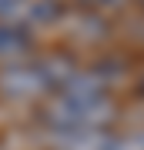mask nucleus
<instances>
[{"label":"nucleus","mask_w":144,"mask_h":150,"mask_svg":"<svg viewBox=\"0 0 144 150\" xmlns=\"http://www.w3.org/2000/svg\"><path fill=\"white\" fill-rule=\"evenodd\" d=\"M138 90H141V93H144V74H141V80H138Z\"/></svg>","instance_id":"0eeeda50"},{"label":"nucleus","mask_w":144,"mask_h":150,"mask_svg":"<svg viewBox=\"0 0 144 150\" xmlns=\"http://www.w3.org/2000/svg\"><path fill=\"white\" fill-rule=\"evenodd\" d=\"M111 130H70V134H54L57 150H107Z\"/></svg>","instance_id":"20e7f679"},{"label":"nucleus","mask_w":144,"mask_h":150,"mask_svg":"<svg viewBox=\"0 0 144 150\" xmlns=\"http://www.w3.org/2000/svg\"><path fill=\"white\" fill-rule=\"evenodd\" d=\"M24 4H27V0H0V13H4V17H17V13H20L24 10Z\"/></svg>","instance_id":"423d86ee"},{"label":"nucleus","mask_w":144,"mask_h":150,"mask_svg":"<svg viewBox=\"0 0 144 150\" xmlns=\"http://www.w3.org/2000/svg\"><path fill=\"white\" fill-rule=\"evenodd\" d=\"M34 50V30L24 27L20 20H4L0 23V57L17 60Z\"/></svg>","instance_id":"7ed1b4c3"},{"label":"nucleus","mask_w":144,"mask_h":150,"mask_svg":"<svg viewBox=\"0 0 144 150\" xmlns=\"http://www.w3.org/2000/svg\"><path fill=\"white\" fill-rule=\"evenodd\" d=\"M77 64L64 54H50L44 60H20V64L0 70V97L4 100H37V97L57 93L70 80Z\"/></svg>","instance_id":"f257e3e1"},{"label":"nucleus","mask_w":144,"mask_h":150,"mask_svg":"<svg viewBox=\"0 0 144 150\" xmlns=\"http://www.w3.org/2000/svg\"><path fill=\"white\" fill-rule=\"evenodd\" d=\"M107 150H144V127L128 130V134H111Z\"/></svg>","instance_id":"39448f33"},{"label":"nucleus","mask_w":144,"mask_h":150,"mask_svg":"<svg viewBox=\"0 0 144 150\" xmlns=\"http://www.w3.org/2000/svg\"><path fill=\"white\" fill-rule=\"evenodd\" d=\"M40 120L54 134L70 130H111L117 120V107L111 97H80V93H57L40 107Z\"/></svg>","instance_id":"f03ea898"}]
</instances>
